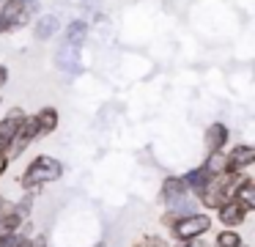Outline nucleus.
Wrapping results in <instances>:
<instances>
[{
	"instance_id": "1a4fd4ad",
	"label": "nucleus",
	"mask_w": 255,
	"mask_h": 247,
	"mask_svg": "<svg viewBox=\"0 0 255 247\" xmlns=\"http://www.w3.org/2000/svg\"><path fill=\"white\" fill-rule=\"evenodd\" d=\"M58 69L66 71V74H77L80 71V47H69V44H61L55 52Z\"/></svg>"
},
{
	"instance_id": "aec40b11",
	"label": "nucleus",
	"mask_w": 255,
	"mask_h": 247,
	"mask_svg": "<svg viewBox=\"0 0 255 247\" xmlns=\"http://www.w3.org/2000/svg\"><path fill=\"white\" fill-rule=\"evenodd\" d=\"M8 162H11V159H8L6 154L0 151V179H3V176H6V170H8Z\"/></svg>"
},
{
	"instance_id": "ddd939ff",
	"label": "nucleus",
	"mask_w": 255,
	"mask_h": 247,
	"mask_svg": "<svg viewBox=\"0 0 255 247\" xmlns=\"http://www.w3.org/2000/svg\"><path fill=\"white\" fill-rule=\"evenodd\" d=\"M181 179H184V184H187V190L192 192V195H198V192L211 181V176H209V170H206L203 165H198V168H192V170H187V173H181Z\"/></svg>"
},
{
	"instance_id": "39448f33",
	"label": "nucleus",
	"mask_w": 255,
	"mask_h": 247,
	"mask_svg": "<svg viewBox=\"0 0 255 247\" xmlns=\"http://www.w3.org/2000/svg\"><path fill=\"white\" fill-rule=\"evenodd\" d=\"M225 154H228L231 170H236V173H250V168L255 165V146H250V143L225 148Z\"/></svg>"
},
{
	"instance_id": "2eb2a0df",
	"label": "nucleus",
	"mask_w": 255,
	"mask_h": 247,
	"mask_svg": "<svg viewBox=\"0 0 255 247\" xmlns=\"http://www.w3.org/2000/svg\"><path fill=\"white\" fill-rule=\"evenodd\" d=\"M244 245V236L239 228H222L214 234V245L211 247H242Z\"/></svg>"
},
{
	"instance_id": "9d476101",
	"label": "nucleus",
	"mask_w": 255,
	"mask_h": 247,
	"mask_svg": "<svg viewBox=\"0 0 255 247\" xmlns=\"http://www.w3.org/2000/svg\"><path fill=\"white\" fill-rule=\"evenodd\" d=\"M187 192L189 190H187L181 176H165V179H162V187H159V201L170 203V201H176V198L187 195Z\"/></svg>"
},
{
	"instance_id": "f3484780",
	"label": "nucleus",
	"mask_w": 255,
	"mask_h": 247,
	"mask_svg": "<svg viewBox=\"0 0 255 247\" xmlns=\"http://www.w3.org/2000/svg\"><path fill=\"white\" fill-rule=\"evenodd\" d=\"M33 201H36V195L33 192H25L22 198H17V201H11V212L14 214H19V217L28 223L30 220V214H33Z\"/></svg>"
},
{
	"instance_id": "6e6552de",
	"label": "nucleus",
	"mask_w": 255,
	"mask_h": 247,
	"mask_svg": "<svg viewBox=\"0 0 255 247\" xmlns=\"http://www.w3.org/2000/svg\"><path fill=\"white\" fill-rule=\"evenodd\" d=\"M58 30H61V19H58V14H39L33 19V33H36L39 41H50V38H55Z\"/></svg>"
},
{
	"instance_id": "dca6fc26",
	"label": "nucleus",
	"mask_w": 255,
	"mask_h": 247,
	"mask_svg": "<svg viewBox=\"0 0 255 247\" xmlns=\"http://www.w3.org/2000/svg\"><path fill=\"white\" fill-rule=\"evenodd\" d=\"M236 201L242 203L247 212H255V181L250 179H244L242 184H239V190H236Z\"/></svg>"
},
{
	"instance_id": "6ab92c4d",
	"label": "nucleus",
	"mask_w": 255,
	"mask_h": 247,
	"mask_svg": "<svg viewBox=\"0 0 255 247\" xmlns=\"http://www.w3.org/2000/svg\"><path fill=\"white\" fill-rule=\"evenodd\" d=\"M25 239H28V236H25L22 231H11V234H0V247H19V245H25Z\"/></svg>"
},
{
	"instance_id": "4468645a",
	"label": "nucleus",
	"mask_w": 255,
	"mask_h": 247,
	"mask_svg": "<svg viewBox=\"0 0 255 247\" xmlns=\"http://www.w3.org/2000/svg\"><path fill=\"white\" fill-rule=\"evenodd\" d=\"M203 168L209 170L211 179H214V176L228 173V170H231V165H228V154H225V151H209V154H206Z\"/></svg>"
},
{
	"instance_id": "423d86ee",
	"label": "nucleus",
	"mask_w": 255,
	"mask_h": 247,
	"mask_svg": "<svg viewBox=\"0 0 255 247\" xmlns=\"http://www.w3.org/2000/svg\"><path fill=\"white\" fill-rule=\"evenodd\" d=\"M203 143H206V151H225L228 143H231V126L222 124V121H214L211 126H206Z\"/></svg>"
},
{
	"instance_id": "f8f14e48",
	"label": "nucleus",
	"mask_w": 255,
	"mask_h": 247,
	"mask_svg": "<svg viewBox=\"0 0 255 247\" xmlns=\"http://www.w3.org/2000/svg\"><path fill=\"white\" fill-rule=\"evenodd\" d=\"M85 38H88V22L85 19H72L63 27V44H69V47H83Z\"/></svg>"
},
{
	"instance_id": "5701e85b",
	"label": "nucleus",
	"mask_w": 255,
	"mask_h": 247,
	"mask_svg": "<svg viewBox=\"0 0 255 247\" xmlns=\"http://www.w3.org/2000/svg\"><path fill=\"white\" fill-rule=\"evenodd\" d=\"M94 247H105V242H102V245H94Z\"/></svg>"
},
{
	"instance_id": "a211bd4d",
	"label": "nucleus",
	"mask_w": 255,
	"mask_h": 247,
	"mask_svg": "<svg viewBox=\"0 0 255 247\" xmlns=\"http://www.w3.org/2000/svg\"><path fill=\"white\" fill-rule=\"evenodd\" d=\"M137 247H170V242H167V236H159V234H145V236H140Z\"/></svg>"
},
{
	"instance_id": "f257e3e1",
	"label": "nucleus",
	"mask_w": 255,
	"mask_h": 247,
	"mask_svg": "<svg viewBox=\"0 0 255 247\" xmlns=\"http://www.w3.org/2000/svg\"><path fill=\"white\" fill-rule=\"evenodd\" d=\"M63 176V162L55 157H50V154H36L33 159L28 162V168L22 170V176H19V187H22L25 192H41L47 184H52V181H58Z\"/></svg>"
},
{
	"instance_id": "9b49d317",
	"label": "nucleus",
	"mask_w": 255,
	"mask_h": 247,
	"mask_svg": "<svg viewBox=\"0 0 255 247\" xmlns=\"http://www.w3.org/2000/svg\"><path fill=\"white\" fill-rule=\"evenodd\" d=\"M33 115H36V124H39L41 137L50 135V132H55L58 124H61V113H58V107H52V104H44V107H39Z\"/></svg>"
},
{
	"instance_id": "20e7f679",
	"label": "nucleus",
	"mask_w": 255,
	"mask_h": 247,
	"mask_svg": "<svg viewBox=\"0 0 255 247\" xmlns=\"http://www.w3.org/2000/svg\"><path fill=\"white\" fill-rule=\"evenodd\" d=\"M247 217H250V212L239 201H225L214 209V220L222 228H242L247 223Z\"/></svg>"
},
{
	"instance_id": "4be33fe9",
	"label": "nucleus",
	"mask_w": 255,
	"mask_h": 247,
	"mask_svg": "<svg viewBox=\"0 0 255 247\" xmlns=\"http://www.w3.org/2000/svg\"><path fill=\"white\" fill-rule=\"evenodd\" d=\"M6 82H8V69H6L3 63H0V88L6 85Z\"/></svg>"
},
{
	"instance_id": "0eeeda50",
	"label": "nucleus",
	"mask_w": 255,
	"mask_h": 247,
	"mask_svg": "<svg viewBox=\"0 0 255 247\" xmlns=\"http://www.w3.org/2000/svg\"><path fill=\"white\" fill-rule=\"evenodd\" d=\"M25 118V110L22 107H11L3 118H0V151L8 146V140L14 137V132H17L19 121Z\"/></svg>"
},
{
	"instance_id": "7ed1b4c3",
	"label": "nucleus",
	"mask_w": 255,
	"mask_h": 247,
	"mask_svg": "<svg viewBox=\"0 0 255 247\" xmlns=\"http://www.w3.org/2000/svg\"><path fill=\"white\" fill-rule=\"evenodd\" d=\"M39 137H41V132H39V124H36V115H28V113H25V118L19 121L14 137L8 140V146L3 148V154H6L8 159H19L36 140H39Z\"/></svg>"
},
{
	"instance_id": "412c9836",
	"label": "nucleus",
	"mask_w": 255,
	"mask_h": 247,
	"mask_svg": "<svg viewBox=\"0 0 255 247\" xmlns=\"http://www.w3.org/2000/svg\"><path fill=\"white\" fill-rule=\"evenodd\" d=\"M181 247H209L203 242V236H200V239H189V242H181Z\"/></svg>"
},
{
	"instance_id": "f03ea898",
	"label": "nucleus",
	"mask_w": 255,
	"mask_h": 247,
	"mask_svg": "<svg viewBox=\"0 0 255 247\" xmlns=\"http://www.w3.org/2000/svg\"><path fill=\"white\" fill-rule=\"evenodd\" d=\"M211 228H214V217H211L209 212H203V209H195V212L178 217L167 231H170V239L189 242V239H200V236H206Z\"/></svg>"
},
{
	"instance_id": "b1692460",
	"label": "nucleus",
	"mask_w": 255,
	"mask_h": 247,
	"mask_svg": "<svg viewBox=\"0 0 255 247\" xmlns=\"http://www.w3.org/2000/svg\"><path fill=\"white\" fill-rule=\"evenodd\" d=\"M134 247H137V245H134Z\"/></svg>"
}]
</instances>
